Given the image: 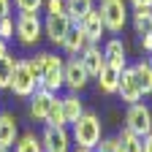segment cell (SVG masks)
<instances>
[{"label": "cell", "mask_w": 152, "mask_h": 152, "mask_svg": "<svg viewBox=\"0 0 152 152\" xmlns=\"http://www.w3.org/2000/svg\"><path fill=\"white\" fill-rule=\"evenodd\" d=\"M16 144V120H14V114L3 111L0 114V147L8 149Z\"/></svg>", "instance_id": "cell-16"}, {"label": "cell", "mask_w": 152, "mask_h": 152, "mask_svg": "<svg viewBox=\"0 0 152 152\" xmlns=\"http://www.w3.org/2000/svg\"><path fill=\"white\" fill-rule=\"evenodd\" d=\"M54 101V92L44 90V87H35V92L30 95V114H33V120H46V111Z\"/></svg>", "instance_id": "cell-13"}, {"label": "cell", "mask_w": 152, "mask_h": 152, "mask_svg": "<svg viewBox=\"0 0 152 152\" xmlns=\"http://www.w3.org/2000/svg\"><path fill=\"white\" fill-rule=\"evenodd\" d=\"M95 79H98V87H101L103 95H114V92H117V84H120V68H114V65L103 63L101 73L95 76Z\"/></svg>", "instance_id": "cell-15"}, {"label": "cell", "mask_w": 152, "mask_h": 152, "mask_svg": "<svg viewBox=\"0 0 152 152\" xmlns=\"http://www.w3.org/2000/svg\"><path fill=\"white\" fill-rule=\"evenodd\" d=\"M125 128L133 130L136 136H147L152 133V111L144 103H130L125 114Z\"/></svg>", "instance_id": "cell-4"}, {"label": "cell", "mask_w": 152, "mask_h": 152, "mask_svg": "<svg viewBox=\"0 0 152 152\" xmlns=\"http://www.w3.org/2000/svg\"><path fill=\"white\" fill-rule=\"evenodd\" d=\"M87 44H90V41H87L84 30H82L79 25H73V27L68 30V35L63 38V44H60V46H63V49H65L71 57H79V54L84 52V46H87Z\"/></svg>", "instance_id": "cell-14"}, {"label": "cell", "mask_w": 152, "mask_h": 152, "mask_svg": "<svg viewBox=\"0 0 152 152\" xmlns=\"http://www.w3.org/2000/svg\"><path fill=\"white\" fill-rule=\"evenodd\" d=\"M11 16V0H0V19Z\"/></svg>", "instance_id": "cell-31"}, {"label": "cell", "mask_w": 152, "mask_h": 152, "mask_svg": "<svg viewBox=\"0 0 152 152\" xmlns=\"http://www.w3.org/2000/svg\"><path fill=\"white\" fill-rule=\"evenodd\" d=\"M117 95L130 106V103H139L141 101V84H139V79H136V71L133 68H122L120 71V84H117Z\"/></svg>", "instance_id": "cell-8"}, {"label": "cell", "mask_w": 152, "mask_h": 152, "mask_svg": "<svg viewBox=\"0 0 152 152\" xmlns=\"http://www.w3.org/2000/svg\"><path fill=\"white\" fill-rule=\"evenodd\" d=\"M79 60H82L84 71L90 73V79H95V76L101 73V68H103V63H106V57H103L101 46H95V44H87V46H84V52L79 54Z\"/></svg>", "instance_id": "cell-12"}, {"label": "cell", "mask_w": 152, "mask_h": 152, "mask_svg": "<svg viewBox=\"0 0 152 152\" xmlns=\"http://www.w3.org/2000/svg\"><path fill=\"white\" fill-rule=\"evenodd\" d=\"M44 3L46 0H14V6L19 8V14H38Z\"/></svg>", "instance_id": "cell-26"}, {"label": "cell", "mask_w": 152, "mask_h": 152, "mask_svg": "<svg viewBox=\"0 0 152 152\" xmlns=\"http://www.w3.org/2000/svg\"><path fill=\"white\" fill-rule=\"evenodd\" d=\"M117 144H120V152H141V136H136V133L128 130V128L120 130Z\"/></svg>", "instance_id": "cell-21"}, {"label": "cell", "mask_w": 152, "mask_h": 152, "mask_svg": "<svg viewBox=\"0 0 152 152\" xmlns=\"http://www.w3.org/2000/svg\"><path fill=\"white\" fill-rule=\"evenodd\" d=\"M46 11L49 14H65V3H63V0H46Z\"/></svg>", "instance_id": "cell-29"}, {"label": "cell", "mask_w": 152, "mask_h": 152, "mask_svg": "<svg viewBox=\"0 0 152 152\" xmlns=\"http://www.w3.org/2000/svg\"><path fill=\"white\" fill-rule=\"evenodd\" d=\"M14 65H16V60H14L11 54H3V57H0V90H8L11 76H14Z\"/></svg>", "instance_id": "cell-25"}, {"label": "cell", "mask_w": 152, "mask_h": 152, "mask_svg": "<svg viewBox=\"0 0 152 152\" xmlns=\"http://www.w3.org/2000/svg\"><path fill=\"white\" fill-rule=\"evenodd\" d=\"M38 87H44L49 92H57L63 87V57L44 52V76H41V84Z\"/></svg>", "instance_id": "cell-5"}, {"label": "cell", "mask_w": 152, "mask_h": 152, "mask_svg": "<svg viewBox=\"0 0 152 152\" xmlns=\"http://www.w3.org/2000/svg\"><path fill=\"white\" fill-rule=\"evenodd\" d=\"M71 27H73V22L68 19V14H46V19H44V33L52 44H63V38L68 35Z\"/></svg>", "instance_id": "cell-10"}, {"label": "cell", "mask_w": 152, "mask_h": 152, "mask_svg": "<svg viewBox=\"0 0 152 152\" xmlns=\"http://www.w3.org/2000/svg\"><path fill=\"white\" fill-rule=\"evenodd\" d=\"M71 125H73L71 139L76 141V147L95 149V144L103 139V136H101V120H98V114H92V111H82L79 120L71 122Z\"/></svg>", "instance_id": "cell-1"}, {"label": "cell", "mask_w": 152, "mask_h": 152, "mask_svg": "<svg viewBox=\"0 0 152 152\" xmlns=\"http://www.w3.org/2000/svg\"><path fill=\"white\" fill-rule=\"evenodd\" d=\"M46 125H57V128H65L68 122H65V114H63V103H60V98L54 95V101H52V106H49V111H46V120H44Z\"/></svg>", "instance_id": "cell-24"}, {"label": "cell", "mask_w": 152, "mask_h": 152, "mask_svg": "<svg viewBox=\"0 0 152 152\" xmlns=\"http://www.w3.org/2000/svg\"><path fill=\"white\" fill-rule=\"evenodd\" d=\"M0 38H3V41H11V38H14V19L11 16L0 19Z\"/></svg>", "instance_id": "cell-27"}, {"label": "cell", "mask_w": 152, "mask_h": 152, "mask_svg": "<svg viewBox=\"0 0 152 152\" xmlns=\"http://www.w3.org/2000/svg\"><path fill=\"white\" fill-rule=\"evenodd\" d=\"M133 30H136V35L152 33V8H139L133 14Z\"/></svg>", "instance_id": "cell-22"}, {"label": "cell", "mask_w": 152, "mask_h": 152, "mask_svg": "<svg viewBox=\"0 0 152 152\" xmlns=\"http://www.w3.org/2000/svg\"><path fill=\"white\" fill-rule=\"evenodd\" d=\"M14 152H44V144L41 139H35V133H25V136L16 139Z\"/></svg>", "instance_id": "cell-23"}, {"label": "cell", "mask_w": 152, "mask_h": 152, "mask_svg": "<svg viewBox=\"0 0 152 152\" xmlns=\"http://www.w3.org/2000/svg\"><path fill=\"white\" fill-rule=\"evenodd\" d=\"M63 3H65V14H68V19H71L73 25H79L82 19L95 8L92 0H63Z\"/></svg>", "instance_id": "cell-18"}, {"label": "cell", "mask_w": 152, "mask_h": 152, "mask_svg": "<svg viewBox=\"0 0 152 152\" xmlns=\"http://www.w3.org/2000/svg\"><path fill=\"white\" fill-rule=\"evenodd\" d=\"M14 33L19 38V44L33 46L38 44V38L44 33V22L38 19V14H19V19L14 22Z\"/></svg>", "instance_id": "cell-3"}, {"label": "cell", "mask_w": 152, "mask_h": 152, "mask_svg": "<svg viewBox=\"0 0 152 152\" xmlns=\"http://www.w3.org/2000/svg\"><path fill=\"white\" fill-rule=\"evenodd\" d=\"M130 6L136 8V11L139 8H152V0H130Z\"/></svg>", "instance_id": "cell-33"}, {"label": "cell", "mask_w": 152, "mask_h": 152, "mask_svg": "<svg viewBox=\"0 0 152 152\" xmlns=\"http://www.w3.org/2000/svg\"><path fill=\"white\" fill-rule=\"evenodd\" d=\"M141 152H152V133L141 136Z\"/></svg>", "instance_id": "cell-32"}, {"label": "cell", "mask_w": 152, "mask_h": 152, "mask_svg": "<svg viewBox=\"0 0 152 152\" xmlns=\"http://www.w3.org/2000/svg\"><path fill=\"white\" fill-rule=\"evenodd\" d=\"M73 152H92V149H87V147H76Z\"/></svg>", "instance_id": "cell-35"}, {"label": "cell", "mask_w": 152, "mask_h": 152, "mask_svg": "<svg viewBox=\"0 0 152 152\" xmlns=\"http://www.w3.org/2000/svg\"><path fill=\"white\" fill-rule=\"evenodd\" d=\"M133 71H136V79H139V84H141V92L149 95V92H152V60H149V57L139 60L136 65H133Z\"/></svg>", "instance_id": "cell-19"}, {"label": "cell", "mask_w": 152, "mask_h": 152, "mask_svg": "<svg viewBox=\"0 0 152 152\" xmlns=\"http://www.w3.org/2000/svg\"><path fill=\"white\" fill-rule=\"evenodd\" d=\"M3 54H8V44L3 41V38H0V57H3Z\"/></svg>", "instance_id": "cell-34"}, {"label": "cell", "mask_w": 152, "mask_h": 152, "mask_svg": "<svg viewBox=\"0 0 152 152\" xmlns=\"http://www.w3.org/2000/svg\"><path fill=\"white\" fill-rule=\"evenodd\" d=\"M101 16H103V25L109 33H122L125 22H128V3L125 0H101V6H98Z\"/></svg>", "instance_id": "cell-2"}, {"label": "cell", "mask_w": 152, "mask_h": 152, "mask_svg": "<svg viewBox=\"0 0 152 152\" xmlns=\"http://www.w3.org/2000/svg\"><path fill=\"white\" fill-rule=\"evenodd\" d=\"M0 152H8V149H3V147H0Z\"/></svg>", "instance_id": "cell-36"}, {"label": "cell", "mask_w": 152, "mask_h": 152, "mask_svg": "<svg viewBox=\"0 0 152 152\" xmlns=\"http://www.w3.org/2000/svg\"><path fill=\"white\" fill-rule=\"evenodd\" d=\"M44 152H71V133L65 128H57V125H46L44 136H41Z\"/></svg>", "instance_id": "cell-9"}, {"label": "cell", "mask_w": 152, "mask_h": 152, "mask_svg": "<svg viewBox=\"0 0 152 152\" xmlns=\"http://www.w3.org/2000/svg\"><path fill=\"white\" fill-rule=\"evenodd\" d=\"M60 103H63V114H65V122H68V125L76 122V120H79V114L84 111V109H82V101H79V95H76V92L60 98Z\"/></svg>", "instance_id": "cell-20"}, {"label": "cell", "mask_w": 152, "mask_h": 152, "mask_svg": "<svg viewBox=\"0 0 152 152\" xmlns=\"http://www.w3.org/2000/svg\"><path fill=\"white\" fill-rule=\"evenodd\" d=\"M141 49H144L147 54H152V33H144V35H141Z\"/></svg>", "instance_id": "cell-30"}, {"label": "cell", "mask_w": 152, "mask_h": 152, "mask_svg": "<svg viewBox=\"0 0 152 152\" xmlns=\"http://www.w3.org/2000/svg\"><path fill=\"white\" fill-rule=\"evenodd\" d=\"M103 57H106V63L114 65V68H125V44L120 41V38H111V41H106L103 46Z\"/></svg>", "instance_id": "cell-17"}, {"label": "cell", "mask_w": 152, "mask_h": 152, "mask_svg": "<svg viewBox=\"0 0 152 152\" xmlns=\"http://www.w3.org/2000/svg\"><path fill=\"white\" fill-rule=\"evenodd\" d=\"M35 87H38V84H35V79L30 76V71H27V63H25V60H16L8 90H11L14 95H19V98H30V95L35 92Z\"/></svg>", "instance_id": "cell-7"}, {"label": "cell", "mask_w": 152, "mask_h": 152, "mask_svg": "<svg viewBox=\"0 0 152 152\" xmlns=\"http://www.w3.org/2000/svg\"><path fill=\"white\" fill-rule=\"evenodd\" d=\"M92 152H120V144H117V139H101Z\"/></svg>", "instance_id": "cell-28"}, {"label": "cell", "mask_w": 152, "mask_h": 152, "mask_svg": "<svg viewBox=\"0 0 152 152\" xmlns=\"http://www.w3.org/2000/svg\"><path fill=\"white\" fill-rule=\"evenodd\" d=\"M87 82H90V73L84 71L79 57H71L68 63H63V87H68L71 92H79L87 87Z\"/></svg>", "instance_id": "cell-6"}, {"label": "cell", "mask_w": 152, "mask_h": 152, "mask_svg": "<svg viewBox=\"0 0 152 152\" xmlns=\"http://www.w3.org/2000/svg\"><path fill=\"white\" fill-rule=\"evenodd\" d=\"M79 27L84 30V35H87V41L90 44H98L101 41V35L106 33V25H103V16H101V11L98 8H92L82 22H79Z\"/></svg>", "instance_id": "cell-11"}]
</instances>
